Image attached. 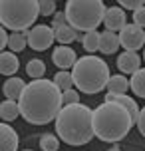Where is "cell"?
<instances>
[{
	"label": "cell",
	"instance_id": "6da1fadb",
	"mask_svg": "<svg viewBox=\"0 0 145 151\" xmlns=\"http://www.w3.org/2000/svg\"><path fill=\"white\" fill-rule=\"evenodd\" d=\"M20 115L32 125H46L62 111V90L54 80H32L18 98Z\"/></svg>",
	"mask_w": 145,
	"mask_h": 151
},
{
	"label": "cell",
	"instance_id": "7a4b0ae2",
	"mask_svg": "<svg viewBox=\"0 0 145 151\" xmlns=\"http://www.w3.org/2000/svg\"><path fill=\"white\" fill-rule=\"evenodd\" d=\"M133 127L131 115L127 109L115 101H103L95 109H92V129L93 137H98L107 143H117L125 139Z\"/></svg>",
	"mask_w": 145,
	"mask_h": 151
},
{
	"label": "cell",
	"instance_id": "3957f363",
	"mask_svg": "<svg viewBox=\"0 0 145 151\" xmlns=\"http://www.w3.org/2000/svg\"><path fill=\"white\" fill-rule=\"evenodd\" d=\"M56 133L68 145H85L92 141V109L84 104L64 106L56 117Z\"/></svg>",
	"mask_w": 145,
	"mask_h": 151
},
{
	"label": "cell",
	"instance_id": "277c9868",
	"mask_svg": "<svg viewBox=\"0 0 145 151\" xmlns=\"http://www.w3.org/2000/svg\"><path fill=\"white\" fill-rule=\"evenodd\" d=\"M109 66L106 64L103 58L99 56H82L74 64L72 80L80 91H84L88 96H93L101 91L107 86L109 80Z\"/></svg>",
	"mask_w": 145,
	"mask_h": 151
},
{
	"label": "cell",
	"instance_id": "5b68a950",
	"mask_svg": "<svg viewBox=\"0 0 145 151\" xmlns=\"http://www.w3.org/2000/svg\"><path fill=\"white\" fill-rule=\"evenodd\" d=\"M40 16L38 0H0V26L14 32H24L36 24Z\"/></svg>",
	"mask_w": 145,
	"mask_h": 151
},
{
	"label": "cell",
	"instance_id": "8992f818",
	"mask_svg": "<svg viewBox=\"0 0 145 151\" xmlns=\"http://www.w3.org/2000/svg\"><path fill=\"white\" fill-rule=\"evenodd\" d=\"M66 20L78 32H93L103 24L106 4L101 0H68L66 2Z\"/></svg>",
	"mask_w": 145,
	"mask_h": 151
},
{
	"label": "cell",
	"instance_id": "52a82bcc",
	"mask_svg": "<svg viewBox=\"0 0 145 151\" xmlns=\"http://www.w3.org/2000/svg\"><path fill=\"white\" fill-rule=\"evenodd\" d=\"M26 40H28V46L36 52H44L50 46L54 44V28L52 26H46V24H38L28 30L26 34Z\"/></svg>",
	"mask_w": 145,
	"mask_h": 151
},
{
	"label": "cell",
	"instance_id": "ba28073f",
	"mask_svg": "<svg viewBox=\"0 0 145 151\" xmlns=\"http://www.w3.org/2000/svg\"><path fill=\"white\" fill-rule=\"evenodd\" d=\"M119 44L125 48V52H137L145 46V30L135 24H125L119 30Z\"/></svg>",
	"mask_w": 145,
	"mask_h": 151
},
{
	"label": "cell",
	"instance_id": "9c48e42d",
	"mask_svg": "<svg viewBox=\"0 0 145 151\" xmlns=\"http://www.w3.org/2000/svg\"><path fill=\"white\" fill-rule=\"evenodd\" d=\"M103 24H106L107 32H119L127 24V16H125V10L119 6H109L106 8V14H103Z\"/></svg>",
	"mask_w": 145,
	"mask_h": 151
},
{
	"label": "cell",
	"instance_id": "30bf717a",
	"mask_svg": "<svg viewBox=\"0 0 145 151\" xmlns=\"http://www.w3.org/2000/svg\"><path fill=\"white\" fill-rule=\"evenodd\" d=\"M52 62L56 64V68H60V70L74 68V64L78 62V54L70 46H58L52 52Z\"/></svg>",
	"mask_w": 145,
	"mask_h": 151
},
{
	"label": "cell",
	"instance_id": "8fae6325",
	"mask_svg": "<svg viewBox=\"0 0 145 151\" xmlns=\"http://www.w3.org/2000/svg\"><path fill=\"white\" fill-rule=\"evenodd\" d=\"M0 151H18V133L6 121H0Z\"/></svg>",
	"mask_w": 145,
	"mask_h": 151
},
{
	"label": "cell",
	"instance_id": "7c38bea8",
	"mask_svg": "<svg viewBox=\"0 0 145 151\" xmlns=\"http://www.w3.org/2000/svg\"><path fill=\"white\" fill-rule=\"evenodd\" d=\"M141 66V58L137 52H121V56H117V70L121 74H135Z\"/></svg>",
	"mask_w": 145,
	"mask_h": 151
},
{
	"label": "cell",
	"instance_id": "4fadbf2b",
	"mask_svg": "<svg viewBox=\"0 0 145 151\" xmlns=\"http://www.w3.org/2000/svg\"><path fill=\"white\" fill-rule=\"evenodd\" d=\"M24 88H26V83H24L22 78H8L6 82H4V86H2V93L6 96V99H12V101H16V99L22 96Z\"/></svg>",
	"mask_w": 145,
	"mask_h": 151
},
{
	"label": "cell",
	"instance_id": "5bb4252c",
	"mask_svg": "<svg viewBox=\"0 0 145 151\" xmlns=\"http://www.w3.org/2000/svg\"><path fill=\"white\" fill-rule=\"evenodd\" d=\"M18 68H20V62L18 56H14V52H0V74L12 78L18 72Z\"/></svg>",
	"mask_w": 145,
	"mask_h": 151
},
{
	"label": "cell",
	"instance_id": "9a60e30c",
	"mask_svg": "<svg viewBox=\"0 0 145 151\" xmlns=\"http://www.w3.org/2000/svg\"><path fill=\"white\" fill-rule=\"evenodd\" d=\"M119 48V38L115 36L113 32H101L99 34V52L101 54H115Z\"/></svg>",
	"mask_w": 145,
	"mask_h": 151
},
{
	"label": "cell",
	"instance_id": "2e32d148",
	"mask_svg": "<svg viewBox=\"0 0 145 151\" xmlns=\"http://www.w3.org/2000/svg\"><path fill=\"white\" fill-rule=\"evenodd\" d=\"M54 38L60 42V44L68 46L72 44V42H76V40H82V36H80V32L74 30L70 24H66V26H60V28H56L54 30Z\"/></svg>",
	"mask_w": 145,
	"mask_h": 151
},
{
	"label": "cell",
	"instance_id": "e0dca14e",
	"mask_svg": "<svg viewBox=\"0 0 145 151\" xmlns=\"http://www.w3.org/2000/svg\"><path fill=\"white\" fill-rule=\"evenodd\" d=\"M20 115V107H18V101H12V99H4L0 104V119H4L6 123L18 119Z\"/></svg>",
	"mask_w": 145,
	"mask_h": 151
},
{
	"label": "cell",
	"instance_id": "ac0fdd59",
	"mask_svg": "<svg viewBox=\"0 0 145 151\" xmlns=\"http://www.w3.org/2000/svg\"><path fill=\"white\" fill-rule=\"evenodd\" d=\"M107 93H125V91L129 90V82L123 78V74H115V76H109V80H107V86H106Z\"/></svg>",
	"mask_w": 145,
	"mask_h": 151
},
{
	"label": "cell",
	"instance_id": "d6986e66",
	"mask_svg": "<svg viewBox=\"0 0 145 151\" xmlns=\"http://www.w3.org/2000/svg\"><path fill=\"white\" fill-rule=\"evenodd\" d=\"M129 88L133 90V93H135L137 98L145 99V68H139L135 74H131Z\"/></svg>",
	"mask_w": 145,
	"mask_h": 151
},
{
	"label": "cell",
	"instance_id": "ffe728a7",
	"mask_svg": "<svg viewBox=\"0 0 145 151\" xmlns=\"http://www.w3.org/2000/svg\"><path fill=\"white\" fill-rule=\"evenodd\" d=\"M26 74L30 76L32 80H42L44 74H46V64L42 60H38V58H34V60H30L26 64Z\"/></svg>",
	"mask_w": 145,
	"mask_h": 151
},
{
	"label": "cell",
	"instance_id": "44dd1931",
	"mask_svg": "<svg viewBox=\"0 0 145 151\" xmlns=\"http://www.w3.org/2000/svg\"><path fill=\"white\" fill-rule=\"evenodd\" d=\"M82 46H84V50L88 54L95 52L99 50V32L93 30V32H85L84 36H82Z\"/></svg>",
	"mask_w": 145,
	"mask_h": 151
},
{
	"label": "cell",
	"instance_id": "7402d4cb",
	"mask_svg": "<svg viewBox=\"0 0 145 151\" xmlns=\"http://www.w3.org/2000/svg\"><path fill=\"white\" fill-rule=\"evenodd\" d=\"M28 44V40H26V34L24 32H12L10 36H8V46H10V52H22L24 48Z\"/></svg>",
	"mask_w": 145,
	"mask_h": 151
},
{
	"label": "cell",
	"instance_id": "603a6c76",
	"mask_svg": "<svg viewBox=\"0 0 145 151\" xmlns=\"http://www.w3.org/2000/svg\"><path fill=\"white\" fill-rule=\"evenodd\" d=\"M54 83L60 88L62 91L66 90H72L74 88V80H72V72H56V76H54Z\"/></svg>",
	"mask_w": 145,
	"mask_h": 151
},
{
	"label": "cell",
	"instance_id": "cb8c5ba5",
	"mask_svg": "<svg viewBox=\"0 0 145 151\" xmlns=\"http://www.w3.org/2000/svg\"><path fill=\"white\" fill-rule=\"evenodd\" d=\"M40 147H42V151H58L60 149V139L52 133H44L40 137Z\"/></svg>",
	"mask_w": 145,
	"mask_h": 151
},
{
	"label": "cell",
	"instance_id": "d4e9b609",
	"mask_svg": "<svg viewBox=\"0 0 145 151\" xmlns=\"http://www.w3.org/2000/svg\"><path fill=\"white\" fill-rule=\"evenodd\" d=\"M62 104L64 106H72V104H80V93H78L74 88L72 90L62 91Z\"/></svg>",
	"mask_w": 145,
	"mask_h": 151
},
{
	"label": "cell",
	"instance_id": "484cf974",
	"mask_svg": "<svg viewBox=\"0 0 145 151\" xmlns=\"http://www.w3.org/2000/svg\"><path fill=\"white\" fill-rule=\"evenodd\" d=\"M40 14L42 16L56 14V2L54 0H40Z\"/></svg>",
	"mask_w": 145,
	"mask_h": 151
},
{
	"label": "cell",
	"instance_id": "4316f807",
	"mask_svg": "<svg viewBox=\"0 0 145 151\" xmlns=\"http://www.w3.org/2000/svg\"><path fill=\"white\" fill-rule=\"evenodd\" d=\"M133 24L139 26V28H145V6L137 8V10L133 12Z\"/></svg>",
	"mask_w": 145,
	"mask_h": 151
},
{
	"label": "cell",
	"instance_id": "83f0119b",
	"mask_svg": "<svg viewBox=\"0 0 145 151\" xmlns=\"http://www.w3.org/2000/svg\"><path fill=\"white\" fill-rule=\"evenodd\" d=\"M141 6H145L143 0H119V8H131L133 12Z\"/></svg>",
	"mask_w": 145,
	"mask_h": 151
},
{
	"label": "cell",
	"instance_id": "f1b7e54d",
	"mask_svg": "<svg viewBox=\"0 0 145 151\" xmlns=\"http://www.w3.org/2000/svg\"><path fill=\"white\" fill-rule=\"evenodd\" d=\"M68 20H66V12H56L54 14V20H52V28H60V26H66Z\"/></svg>",
	"mask_w": 145,
	"mask_h": 151
},
{
	"label": "cell",
	"instance_id": "f546056e",
	"mask_svg": "<svg viewBox=\"0 0 145 151\" xmlns=\"http://www.w3.org/2000/svg\"><path fill=\"white\" fill-rule=\"evenodd\" d=\"M135 125H137L139 133L145 137V107H141V109H139V117H137V123H135Z\"/></svg>",
	"mask_w": 145,
	"mask_h": 151
},
{
	"label": "cell",
	"instance_id": "4dcf8cb0",
	"mask_svg": "<svg viewBox=\"0 0 145 151\" xmlns=\"http://www.w3.org/2000/svg\"><path fill=\"white\" fill-rule=\"evenodd\" d=\"M6 46H8V34L4 30V26H0V52H4Z\"/></svg>",
	"mask_w": 145,
	"mask_h": 151
},
{
	"label": "cell",
	"instance_id": "1f68e13d",
	"mask_svg": "<svg viewBox=\"0 0 145 151\" xmlns=\"http://www.w3.org/2000/svg\"><path fill=\"white\" fill-rule=\"evenodd\" d=\"M109 151H121V149H119V147H111Z\"/></svg>",
	"mask_w": 145,
	"mask_h": 151
},
{
	"label": "cell",
	"instance_id": "d6a6232c",
	"mask_svg": "<svg viewBox=\"0 0 145 151\" xmlns=\"http://www.w3.org/2000/svg\"><path fill=\"white\" fill-rule=\"evenodd\" d=\"M143 60H145V52H143Z\"/></svg>",
	"mask_w": 145,
	"mask_h": 151
},
{
	"label": "cell",
	"instance_id": "836d02e7",
	"mask_svg": "<svg viewBox=\"0 0 145 151\" xmlns=\"http://www.w3.org/2000/svg\"><path fill=\"white\" fill-rule=\"evenodd\" d=\"M26 151H32V149H26Z\"/></svg>",
	"mask_w": 145,
	"mask_h": 151
}]
</instances>
